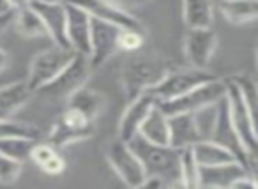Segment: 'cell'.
Listing matches in <instances>:
<instances>
[{"instance_id": "1", "label": "cell", "mask_w": 258, "mask_h": 189, "mask_svg": "<svg viewBox=\"0 0 258 189\" xmlns=\"http://www.w3.org/2000/svg\"><path fill=\"white\" fill-rule=\"evenodd\" d=\"M127 145L138 156L145 170V177H159L166 182V187L180 185V150L172 145H156L140 135L133 136Z\"/></svg>"}, {"instance_id": "2", "label": "cell", "mask_w": 258, "mask_h": 189, "mask_svg": "<svg viewBox=\"0 0 258 189\" xmlns=\"http://www.w3.org/2000/svg\"><path fill=\"white\" fill-rule=\"evenodd\" d=\"M172 64L158 57H131L124 62L120 83L125 99H133L163 80Z\"/></svg>"}, {"instance_id": "3", "label": "cell", "mask_w": 258, "mask_h": 189, "mask_svg": "<svg viewBox=\"0 0 258 189\" xmlns=\"http://www.w3.org/2000/svg\"><path fill=\"white\" fill-rule=\"evenodd\" d=\"M226 85L225 80L212 78L209 82L202 83V85L191 89L189 92L182 94V96L172 97V99H163L156 101L163 113L166 115H175V113H193V111L200 110L209 104H216L225 97Z\"/></svg>"}, {"instance_id": "4", "label": "cell", "mask_w": 258, "mask_h": 189, "mask_svg": "<svg viewBox=\"0 0 258 189\" xmlns=\"http://www.w3.org/2000/svg\"><path fill=\"white\" fill-rule=\"evenodd\" d=\"M94 133H96V120L71 108H66L51 125L48 133V143L60 150L62 147H68L71 143L92 138Z\"/></svg>"}, {"instance_id": "5", "label": "cell", "mask_w": 258, "mask_h": 189, "mask_svg": "<svg viewBox=\"0 0 258 189\" xmlns=\"http://www.w3.org/2000/svg\"><path fill=\"white\" fill-rule=\"evenodd\" d=\"M75 55L76 51L73 48H62L57 46V44L37 53L32 58V62H30L29 76L25 80L29 89L32 92H37L41 87H44L48 82H51L73 60Z\"/></svg>"}, {"instance_id": "6", "label": "cell", "mask_w": 258, "mask_h": 189, "mask_svg": "<svg viewBox=\"0 0 258 189\" xmlns=\"http://www.w3.org/2000/svg\"><path fill=\"white\" fill-rule=\"evenodd\" d=\"M216 78L212 73H209L207 69L193 68V66H186V68H172L168 69L163 80L154 85L152 89H149V92L154 96L156 101L163 99H172V97L182 96V94L189 92L191 89L202 85V83L209 82V80Z\"/></svg>"}, {"instance_id": "7", "label": "cell", "mask_w": 258, "mask_h": 189, "mask_svg": "<svg viewBox=\"0 0 258 189\" xmlns=\"http://www.w3.org/2000/svg\"><path fill=\"white\" fill-rule=\"evenodd\" d=\"M90 73H92V68H90L89 57L76 53L73 57V60L51 82L41 87L37 92L41 96L51 97V99H68L73 92H76V90L85 85Z\"/></svg>"}, {"instance_id": "8", "label": "cell", "mask_w": 258, "mask_h": 189, "mask_svg": "<svg viewBox=\"0 0 258 189\" xmlns=\"http://www.w3.org/2000/svg\"><path fill=\"white\" fill-rule=\"evenodd\" d=\"M226 94L225 101L228 106V115L242 142L247 154H256V128H254V113L249 110L239 89L232 83V80H225Z\"/></svg>"}, {"instance_id": "9", "label": "cell", "mask_w": 258, "mask_h": 189, "mask_svg": "<svg viewBox=\"0 0 258 189\" xmlns=\"http://www.w3.org/2000/svg\"><path fill=\"white\" fill-rule=\"evenodd\" d=\"M106 159L125 185L142 187V184L145 180V170L142 166L138 156L127 145V142L120 140L118 136L111 140L106 147Z\"/></svg>"}, {"instance_id": "10", "label": "cell", "mask_w": 258, "mask_h": 189, "mask_svg": "<svg viewBox=\"0 0 258 189\" xmlns=\"http://www.w3.org/2000/svg\"><path fill=\"white\" fill-rule=\"evenodd\" d=\"M118 32H120L118 27L90 16L89 62L92 71L106 64L113 57L115 51L118 50Z\"/></svg>"}, {"instance_id": "11", "label": "cell", "mask_w": 258, "mask_h": 189, "mask_svg": "<svg viewBox=\"0 0 258 189\" xmlns=\"http://www.w3.org/2000/svg\"><path fill=\"white\" fill-rule=\"evenodd\" d=\"M218 48V36L212 27L205 29H189L184 39V55L187 66L205 69Z\"/></svg>"}, {"instance_id": "12", "label": "cell", "mask_w": 258, "mask_h": 189, "mask_svg": "<svg viewBox=\"0 0 258 189\" xmlns=\"http://www.w3.org/2000/svg\"><path fill=\"white\" fill-rule=\"evenodd\" d=\"M209 140H212L214 143H218V145L225 147L226 150H230V152L235 156V159L247 168V157H249V154L244 149L242 142H240L232 120H230L228 106H226L225 97H223L218 104V117H216L214 128H212Z\"/></svg>"}, {"instance_id": "13", "label": "cell", "mask_w": 258, "mask_h": 189, "mask_svg": "<svg viewBox=\"0 0 258 189\" xmlns=\"http://www.w3.org/2000/svg\"><path fill=\"white\" fill-rule=\"evenodd\" d=\"M68 2L82 8L83 11L89 13L92 18L108 22V23H111V25L118 27V29L144 30V25H142L133 15H129L125 9L115 6L110 0H68Z\"/></svg>"}, {"instance_id": "14", "label": "cell", "mask_w": 258, "mask_h": 189, "mask_svg": "<svg viewBox=\"0 0 258 189\" xmlns=\"http://www.w3.org/2000/svg\"><path fill=\"white\" fill-rule=\"evenodd\" d=\"M66 37L69 48L89 57L90 50V15L82 8L66 0Z\"/></svg>"}, {"instance_id": "15", "label": "cell", "mask_w": 258, "mask_h": 189, "mask_svg": "<svg viewBox=\"0 0 258 189\" xmlns=\"http://www.w3.org/2000/svg\"><path fill=\"white\" fill-rule=\"evenodd\" d=\"M66 2H39L30 0V8L39 15L46 36L51 37L53 44L62 48H69L68 37H66Z\"/></svg>"}, {"instance_id": "16", "label": "cell", "mask_w": 258, "mask_h": 189, "mask_svg": "<svg viewBox=\"0 0 258 189\" xmlns=\"http://www.w3.org/2000/svg\"><path fill=\"white\" fill-rule=\"evenodd\" d=\"M154 104L156 99L149 90L142 92L140 96L133 97V99H129L127 108H125L120 122H118V138L124 140V142H129L133 136H137L138 131H140L142 122L145 120V117L149 115V111L152 110Z\"/></svg>"}, {"instance_id": "17", "label": "cell", "mask_w": 258, "mask_h": 189, "mask_svg": "<svg viewBox=\"0 0 258 189\" xmlns=\"http://www.w3.org/2000/svg\"><path fill=\"white\" fill-rule=\"evenodd\" d=\"M247 173V168L239 161L198 166V187H230L237 178Z\"/></svg>"}, {"instance_id": "18", "label": "cell", "mask_w": 258, "mask_h": 189, "mask_svg": "<svg viewBox=\"0 0 258 189\" xmlns=\"http://www.w3.org/2000/svg\"><path fill=\"white\" fill-rule=\"evenodd\" d=\"M168 129H170V145L175 149H186L193 147L200 142L202 136L195 124L193 113H175L168 115Z\"/></svg>"}, {"instance_id": "19", "label": "cell", "mask_w": 258, "mask_h": 189, "mask_svg": "<svg viewBox=\"0 0 258 189\" xmlns=\"http://www.w3.org/2000/svg\"><path fill=\"white\" fill-rule=\"evenodd\" d=\"M32 90L27 82H13L0 87V120L13 118L27 103H29Z\"/></svg>"}, {"instance_id": "20", "label": "cell", "mask_w": 258, "mask_h": 189, "mask_svg": "<svg viewBox=\"0 0 258 189\" xmlns=\"http://www.w3.org/2000/svg\"><path fill=\"white\" fill-rule=\"evenodd\" d=\"M68 106L71 110L78 111V113L85 115V117L96 120L99 117V113L104 110V104H106V99L101 92H97L96 89H87L85 85L82 89H78L76 92H73L71 96L68 97Z\"/></svg>"}, {"instance_id": "21", "label": "cell", "mask_w": 258, "mask_h": 189, "mask_svg": "<svg viewBox=\"0 0 258 189\" xmlns=\"http://www.w3.org/2000/svg\"><path fill=\"white\" fill-rule=\"evenodd\" d=\"M138 135L147 142L156 145H170V129H168V115L163 113L158 104L152 106L145 120L142 122Z\"/></svg>"}, {"instance_id": "22", "label": "cell", "mask_w": 258, "mask_h": 189, "mask_svg": "<svg viewBox=\"0 0 258 189\" xmlns=\"http://www.w3.org/2000/svg\"><path fill=\"white\" fill-rule=\"evenodd\" d=\"M191 152L195 156V161L198 166H212V164H223L230 163V161H237L230 150L225 147L218 145L212 140H200L191 147Z\"/></svg>"}, {"instance_id": "23", "label": "cell", "mask_w": 258, "mask_h": 189, "mask_svg": "<svg viewBox=\"0 0 258 189\" xmlns=\"http://www.w3.org/2000/svg\"><path fill=\"white\" fill-rule=\"evenodd\" d=\"M182 16L187 29L212 27V0H182Z\"/></svg>"}, {"instance_id": "24", "label": "cell", "mask_w": 258, "mask_h": 189, "mask_svg": "<svg viewBox=\"0 0 258 189\" xmlns=\"http://www.w3.org/2000/svg\"><path fill=\"white\" fill-rule=\"evenodd\" d=\"M219 11L230 23L235 25L253 23L256 20L258 0H221Z\"/></svg>"}, {"instance_id": "25", "label": "cell", "mask_w": 258, "mask_h": 189, "mask_svg": "<svg viewBox=\"0 0 258 189\" xmlns=\"http://www.w3.org/2000/svg\"><path fill=\"white\" fill-rule=\"evenodd\" d=\"M13 23H15L16 30H18L23 37H43V36H46V29H44L39 15H37L30 6L29 8H23V9L15 11V20H13Z\"/></svg>"}, {"instance_id": "26", "label": "cell", "mask_w": 258, "mask_h": 189, "mask_svg": "<svg viewBox=\"0 0 258 189\" xmlns=\"http://www.w3.org/2000/svg\"><path fill=\"white\" fill-rule=\"evenodd\" d=\"M37 140L27 138V136H8V138H0V154L11 157L16 161H27L30 157L34 143Z\"/></svg>"}, {"instance_id": "27", "label": "cell", "mask_w": 258, "mask_h": 189, "mask_svg": "<svg viewBox=\"0 0 258 189\" xmlns=\"http://www.w3.org/2000/svg\"><path fill=\"white\" fill-rule=\"evenodd\" d=\"M180 185L198 187V163L191 152V147L180 149Z\"/></svg>"}, {"instance_id": "28", "label": "cell", "mask_w": 258, "mask_h": 189, "mask_svg": "<svg viewBox=\"0 0 258 189\" xmlns=\"http://www.w3.org/2000/svg\"><path fill=\"white\" fill-rule=\"evenodd\" d=\"M218 104L219 103L209 104V106H204V108H200V110L193 111L195 124H197V129H198V133H200L202 140H209V136H211L216 117H218Z\"/></svg>"}, {"instance_id": "29", "label": "cell", "mask_w": 258, "mask_h": 189, "mask_svg": "<svg viewBox=\"0 0 258 189\" xmlns=\"http://www.w3.org/2000/svg\"><path fill=\"white\" fill-rule=\"evenodd\" d=\"M230 80H232L233 85L239 89L240 96L244 97V101H246V104L249 106V110L253 111V113H256V83H254V80L251 78L249 75H237Z\"/></svg>"}, {"instance_id": "30", "label": "cell", "mask_w": 258, "mask_h": 189, "mask_svg": "<svg viewBox=\"0 0 258 189\" xmlns=\"http://www.w3.org/2000/svg\"><path fill=\"white\" fill-rule=\"evenodd\" d=\"M8 136H27V138H39V129L32 125L20 124L13 118L8 120H0V138H8Z\"/></svg>"}, {"instance_id": "31", "label": "cell", "mask_w": 258, "mask_h": 189, "mask_svg": "<svg viewBox=\"0 0 258 189\" xmlns=\"http://www.w3.org/2000/svg\"><path fill=\"white\" fill-rule=\"evenodd\" d=\"M23 163L0 154V184H13L22 175Z\"/></svg>"}, {"instance_id": "32", "label": "cell", "mask_w": 258, "mask_h": 189, "mask_svg": "<svg viewBox=\"0 0 258 189\" xmlns=\"http://www.w3.org/2000/svg\"><path fill=\"white\" fill-rule=\"evenodd\" d=\"M144 43H145L144 30L120 29V32H118V50L137 51L144 46Z\"/></svg>"}, {"instance_id": "33", "label": "cell", "mask_w": 258, "mask_h": 189, "mask_svg": "<svg viewBox=\"0 0 258 189\" xmlns=\"http://www.w3.org/2000/svg\"><path fill=\"white\" fill-rule=\"evenodd\" d=\"M39 168L48 175H60L62 171L66 170V161H64V157L57 152V154H53L46 163L41 164Z\"/></svg>"}, {"instance_id": "34", "label": "cell", "mask_w": 258, "mask_h": 189, "mask_svg": "<svg viewBox=\"0 0 258 189\" xmlns=\"http://www.w3.org/2000/svg\"><path fill=\"white\" fill-rule=\"evenodd\" d=\"M15 20V11H9L4 13V15H0V34H4L6 30L9 29V25L13 23Z\"/></svg>"}, {"instance_id": "35", "label": "cell", "mask_w": 258, "mask_h": 189, "mask_svg": "<svg viewBox=\"0 0 258 189\" xmlns=\"http://www.w3.org/2000/svg\"><path fill=\"white\" fill-rule=\"evenodd\" d=\"M9 4H11V9H13V11H18V9L29 8L30 0H9Z\"/></svg>"}, {"instance_id": "36", "label": "cell", "mask_w": 258, "mask_h": 189, "mask_svg": "<svg viewBox=\"0 0 258 189\" xmlns=\"http://www.w3.org/2000/svg\"><path fill=\"white\" fill-rule=\"evenodd\" d=\"M110 2H113L115 6L124 9V6H138V4H142L144 0H110Z\"/></svg>"}, {"instance_id": "37", "label": "cell", "mask_w": 258, "mask_h": 189, "mask_svg": "<svg viewBox=\"0 0 258 189\" xmlns=\"http://www.w3.org/2000/svg\"><path fill=\"white\" fill-rule=\"evenodd\" d=\"M9 62H11L9 60V55L6 53L4 50H0V73L6 71V69L9 68Z\"/></svg>"}, {"instance_id": "38", "label": "cell", "mask_w": 258, "mask_h": 189, "mask_svg": "<svg viewBox=\"0 0 258 189\" xmlns=\"http://www.w3.org/2000/svg\"><path fill=\"white\" fill-rule=\"evenodd\" d=\"M9 11H13L9 0H0V15H4V13H9Z\"/></svg>"}, {"instance_id": "39", "label": "cell", "mask_w": 258, "mask_h": 189, "mask_svg": "<svg viewBox=\"0 0 258 189\" xmlns=\"http://www.w3.org/2000/svg\"><path fill=\"white\" fill-rule=\"evenodd\" d=\"M39 2H66V0H39Z\"/></svg>"}]
</instances>
